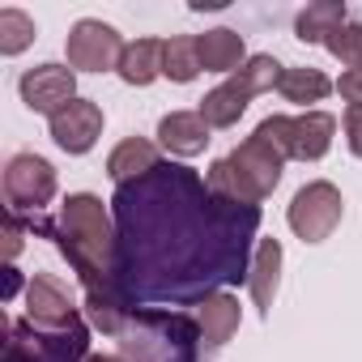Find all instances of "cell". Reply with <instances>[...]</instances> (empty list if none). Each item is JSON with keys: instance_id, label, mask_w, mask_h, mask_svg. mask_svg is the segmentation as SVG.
<instances>
[{"instance_id": "17", "label": "cell", "mask_w": 362, "mask_h": 362, "mask_svg": "<svg viewBox=\"0 0 362 362\" xmlns=\"http://www.w3.org/2000/svg\"><path fill=\"white\" fill-rule=\"evenodd\" d=\"M341 26H345V5H341V0H320V5H307L298 13L294 35L303 43H328V35L341 30Z\"/></svg>"}, {"instance_id": "15", "label": "cell", "mask_w": 362, "mask_h": 362, "mask_svg": "<svg viewBox=\"0 0 362 362\" xmlns=\"http://www.w3.org/2000/svg\"><path fill=\"white\" fill-rule=\"evenodd\" d=\"M197 324H201V337H205V345H226L235 332H239V298L235 294H205L201 298V315H197Z\"/></svg>"}, {"instance_id": "24", "label": "cell", "mask_w": 362, "mask_h": 362, "mask_svg": "<svg viewBox=\"0 0 362 362\" xmlns=\"http://www.w3.org/2000/svg\"><path fill=\"white\" fill-rule=\"evenodd\" d=\"M18 252H22V226H18V218L9 214V222H5V256L13 260Z\"/></svg>"}, {"instance_id": "16", "label": "cell", "mask_w": 362, "mask_h": 362, "mask_svg": "<svg viewBox=\"0 0 362 362\" xmlns=\"http://www.w3.org/2000/svg\"><path fill=\"white\" fill-rule=\"evenodd\" d=\"M162 47L166 43H158V39H136V43H128L124 47V56H119V81H128V86H149L153 77H162Z\"/></svg>"}, {"instance_id": "18", "label": "cell", "mask_w": 362, "mask_h": 362, "mask_svg": "<svg viewBox=\"0 0 362 362\" xmlns=\"http://www.w3.org/2000/svg\"><path fill=\"white\" fill-rule=\"evenodd\" d=\"M277 94H281L286 103L307 107V103H324V98L332 94V81H328L320 69H286L281 81H277Z\"/></svg>"}, {"instance_id": "11", "label": "cell", "mask_w": 362, "mask_h": 362, "mask_svg": "<svg viewBox=\"0 0 362 362\" xmlns=\"http://www.w3.org/2000/svg\"><path fill=\"white\" fill-rule=\"evenodd\" d=\"M158 141H162L175 158H197V153H205V145H209V124H205L197 111H170V115H162V124H158Z\"/></svg>"}, {"instance_id": "7", "label": "cell", "mask_w": 362, "mask_h": 362, "mask_svg": "<svg viewBox=\"0 0 362 362\" xmlns=\"http://www.w3.org/2000/svg\"><path fill=\"white\" fill-rule=\"evenodd\" d=\"M56 197V170L39 153H13L5 166V201L9 209H30L39 214Z\"/></svg>"}, {"instance_id": "1", "label": "cell", "mask_w": 362, "mask_h": 362, "mask_svg": "<svg viewBox=\"0 0 362 362\" xmlns=\"http://www.w3.org/2000/svg\"><path fill=\"white\" fill-rule=\"evenodd\" d=\"M115 243L119 239L111 235V218H107L98 197H90V192L64 197V205H60V252L69 256V264L86 281L90 298L124 307V298L115 294V273H119Z\"/></svg>"}, {"instance_id": "22", "label": "cell", "mask_w": 362, "mask_h": 362, "mask_svg": "<svg viewBox=\"0 0 362 362\" xmlns=\"http://www.w3.org/2000/svg\"><path fill=\"white\" fill-rule=\"evenodd\" d=\"M337 90H341V98H345L349 107L362 111V69H345L341 81H337Z\"/></svg>"}, {"instance_id": "13", "label": "cell", "mask_w": 362, "mask_h": 362, "mask_svg": "<svg viewBox=\"0 0 362 362\" xmlns=\"http://www.w3.org/2000/svg\"><path fill=\"white\" fill-rule=\"evenodd\" d=\"M158 170V149L145 141V136H128V141H119L111 153H107V175L115 179V184L124 188V184H136V179H145V175H153Z\"/></svg>"}, {"instance_id": "4", "label": "cell", "mask_w": 362, "mask_h": 362, "mask_svg": "<svg viewBox=\"0 0 362 362\" xmlns=\"http://www.w3.org/2000/svg\"><path fill=\"white\" fill-rule=\"evenodd\" d=\"M256 136H264L281 158H298V162H320L332 149L337 136V119L328 111H307V115H269L260 119Z\"/></svg>"}, {"instance_id": "14", "label": "cell", "mask_w": 362, "mask_h": 362, "mask_svg": "<svg viewBox=\"0 0 362 362\" xmlns=\"http://www.w3.org/2000/svg\"><path fill=\"white\" fill-rule=\"evenodd\" d=\"M197 52H201V69L205 73H239L247 60V47H243V35L218 26V30H205L197 35Z\"/></svg>"}, {"instance_id": "20", "label": "cell", "mask_w": 362, "mask_h": 362, "mask_svg": "<svg viewBox=\"0 0 362 362\" xmlns=\"http://www.w3.org/2000/svg\"><path fill=\"white\" fill-rule=\"evenodd\" d=\"M35 43V22L22 9H0V56H22Z\"/></svg>"}, {"instance_id": "2", "label": "cell", "mask_w": 362, "mask_h": 362, "mask_svg": "<svg viewBox=\"0 0 362 362\" xmlns=\"http://www.w3.org/2000/svg\"><path fill=\"white\" fill-rule=\"evenodd\" d=\"M281 166L286 158L264 141V136H247L230 158H218L209 166V192L222 197V201H235L243 209H256L273 188H277V179H281Z\"/></svg>"}, {"instance_id": "5", "label": "cell", "mask_w": 362, "mask_h": 362, "mask_svg": "<svg viewBox=\"0 0 362 362\" xmlns=\"http://www.w3.org/2000/svg\"><path fill=\"white\" fill-rule=\"evenodd\" d=\"M341 214H345V201L341 192L328 184V179H315V184L298 188L294 201H290V230L303 239V243H324L337 226H341Z\"/></svg>"}, {"instance_id": "10", "label": "cell", "mask_w": 362, "mask_h": 362, "mask_svg": "<svg viewBox=\"0 0 362 362\" xmlns=\"http://www.w3.org/2000/svg\"><path fill=\"white\" fill-rule=\"evenodd\" d=\"M26 315H30V324L47 328V332H69V328H77V307L69 303V294L60 290V281H52V277H43V273L26 286Z\"/></svg>"}, {"instance_id": "8", "label": "cell", "mask_w": 362, "mask_h": 362, "mask_svg": "<svg viewBox=\"0 0 362 362\" xmlns=\"http://www.w3.org/2000/svg\"><path fill=\"white\" fill-rule=\"evenodd\" d=\"M18 90H22V103L30 111H39V115L52 119L56 111H64L77 98V73L64 69V64H39V69H26L22 73Z\"/></svg>"}, {"instance_id": "3", "label": "cell", "mask_w": 362, "mask_h": 362, "mask_svg": "<svg viewBox=\"0 0 362 362\" xmlns=\"http://www.w3.org/2000/svg\"><path fill=\"white\" fill-rule=\"evenodd\" d=\"M281 73H286V69H281L273 56H247V64H243L239 73H230L218 90H209V94L201 98L197 115H201L209 128H235L239 115L247 111V103H252L256 94L273 90V86L281 81Z\"/></svg>"}, {"instance_id": "21", "label": "cell", "mask_w": 362, "mask_h": 362, "mask_svg": "<svg viewBox=\"0 0 362 362\" xmlns=\"http://www.w3.org/2000/svg\"><path fill=\"white\" fill-rule=\"evenodd\" d=\"M341 64H349V69H362V22H345L341 30H332L328 35V43H324Z\"/></svg>"}, {"instance_id": "12", "label": "cell", "mask_w": 362, "mask_h": 362, "mask_svg": "<svg viewBox=\"0 0 362 362\" xmlns=\"http://www.w3.org/2000/svg\"><path fill=\"white\" fill-rule=\"evenodd\" d=\"M277 286H281V243H277V239H260V243H256L252 273H247V290H252V303L260 307V315L273 311Z\"/></svg>"}, {"instance_id": "6", "label": "cell", "mask_w": 362, "mask_h": 362, "mask_svg": "<svg viewBox=\"0 0 362 362\" xmlns=\"http://www.w3.org/2000/svg\"><path fill=\"white\" fill-rule=\"evenodd\" d=\"M64 52H69V69H81V73H107V69H119L124 39H119L115 26L98 22V18H81V22L69 30Z\"/></svg>"}, {"instance_id": "23", "label": "cell", "mask_w": 362, "mask_h": 362, "mask_svg": "<svg viewBox=\"0 0 362 362\" xmlns=\"http://www.w3.org/2000/svg\"><path fill=\"white\" fill-rule=\"evenodd\" d=\"M341 124H345V141H349V149L362 158V111H358V107H349Z\"/></svg>"}, {"instance_id": "19", "label": "cell", "mask_w": 362, "mask_h": 362, "mask_svg": "<svg viewBox=\"0 0 362 362\" xmlns=\"http://www.w3.org/2000/svg\"><path fill=\"white\" fill-rule=\"evenodd\" d=\"M197 73H201L197 39H188V35L166 39V47H162V77H170V81H179V86H188V81H197Z\"/></svg>"}, {"instance_id": "9", "label": "cell", "mask_w": 362, "mask_h": 362, "mask_svg": "<svg viewBox=\"0 0 362 362\" xmlns=\"http://www.w3.org/2000/svg\"><path fill=\"white\" fill-rule=\"evenodd\" d=\"M47 128H52V141L64 153H90L94 141L103 136V107L90 103V98H73L64 111H56L47 119Z\"/></svg>"}, {"instance_id": "25", "label": "cell", "mask_w": 362, "mask_h": 362, "mask_svg": "<svg viewBox=\"0 0 362 362\" xmlns=\"http://www.w3.org/2000/svg\"><path fill=\"white\" fill-rule=\"evenodd\" d=\"M86 362H124V358H111V354H90Z\"/></svg>"}]
</instances>
